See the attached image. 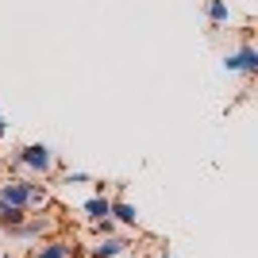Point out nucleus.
I'll return each mask as SVG.
<instances>
[{"mask_svg": "<svg viewBox=\"0 0 258 258\" xmlns=\"http://www.w3.org/2000/svg\"><path fill=\"white\" fill-rule=\"evenodd\" d=\"M54 166H58V158H54V151L46 143H27V147H20L16 158H12V170H27V173H35V177H46Z\"/></svg>", "mask_w": 258, "mask_h": 258, "instance_id": "nucleus-1", "label": "nucleus"}, {"mask_svg": "<svg viewBox=\"0 0 258 258\" xmlns=\"http://www.w3.org/2000/svg\"><path fill=\"white\" fill-rule=\"evenodd\" d=\"M224 70H227V74H243V77L250 81V77L258 74V50H254V43H250V39H243V46H239V50L224 54Z\"/></svg>", "mask_w": 258, "mask_h": 258, "instance_id": "nucleus-2", "label": "nucleus"}, {"mask_svg": "<svg viewBox=\"0 0 258 258\" xmlns=\"http://www.w3.org/2000/svg\"><path fill=\"white\" fill-rule=\"evenodd\" d=\"M54 231V220L50 216H27L16 231H12V239H20V243H31V239H46Z\"/></svg>", "mask_w": 258, "mask_h": 258, "instance_id": "nucleus-3", "label": "nucleus"}, {"mask_svg": "<svg viewBox=\"0 0 258 258\" xmlns=\"http://www.w3.org/2000/svg\"><path fill=\"white\" fill-rule=\"evenodd\" d=\"M27 193H31V181H23V177H8V181L0 185V205L23 208V212H27Z\"/></svg>", "mask_w": 258, "mask_h": 258, "instance_id": "nucleus-4", "label": "nucleus"}, {"mask_svg": "<svg viewBox=\"0 0 258 258\" xmlns=\"http://www.w3.org/2000/svg\"><path fill=\"white\" fill-rule=\"evenodd\" d=\"M127 239L123 235H100L93 247H89V258H127Z\"/></svg>", "mask_w": 258, "mask_h": 258, "instance_id": "nucleus-5", "label": "nucleus"}, {"mask_svg": "<svg viewBox=\"0 0 258 258\" xmlns=\"http://www.w3.org/2000/svg\"><path fill=\"white\" fill-rule=\"evenodd\" d=\"M77 254H81V250H77L74 243H66V239H43L31 258H77Z\"/></svg>", "mask_w": 258, "mask_h": 258, "instance_id": "nucleus-6", "label": "nucleus"}, {"mask_svg": "<svg viewBox=\"0 0 258 258\" xmlns=\"http://www.w3.org/2000/svg\"><path fill=\"white\" fill-rule=\"evenodd\" d=\"M81 212H85L89 224H97V220H108V212H112V197H104V193L89 197L85 205H81Z\"/></svg>", "mask_w": 258, "mask_h": 258, "instance_id": "nucleus-7", "label": "nucleus"}, {"mask_svg": "<svg viewBox=\"0 0 258 258\" xmlns=\"http://www.w3.org/2000/svg\"><path fill=\"white\" fill-rule=\"evenodd\" d=\"M112 220H116V224H123V227H135L139 224V208L135 205H127V201H123V197H112Z\"/></svg>", "mask_w": 258, "mask_h": 258, "instance_id": "nucleus-8", "label": "nucleus"}, {"mask_svg": "<svg viewBox=\"0 0 258 258\" xmlns=\"http://www.w3.org/2000/svg\"><path fill=\"white\" fill-rule=\"evenodd\" d=\"M205 16H208V27H224V23H231V4L227 0H205Z\"/></svg>", "mask_w": 258, "mask_h": 258, "instance_id": "nucleus-9", "label": "nucleus"}, {"mask_svg": "<svg viewBox=\"0 0 258 258\" xmlns=\"http://www.w3.org/2000/svg\"><path fill=\"white\" fill-rule=\"evenodd\" d=\"M46 205H50V193H46V185L31 181V193H27V212H31V208H46Z\"/></svg>", "mask_w": 258, "mask_h": 258, "instance_id": "nucleus-10", "label": "nucleus"}, {"mask_svg": "<svg viewBox=\"0 0 258 258\" xmlns=\"http://www.w3.org/2000/svg\"><path fill=\"white\" fill-rule=\"evenodd\" d=\"M62 181H66V185H89V181H93V177H89L85 170H70V173H66V177H62Z\"/></svg>", "mask_w": 258, "mask_h": 258, "instance_id": "nucleus-11", "label": "nucleus"}, {"mask_svg": "<svg viewBox=\"0 0 258 258\" xmlns=\"http://www.w3.org/2000/svg\"><path fill=\"white\" fill-rule=\"evenodd\" d=\"M4 135H8V119L0 116V139H4Z\"/></svg>", "mask_w": 258, "mask_h": 258, "instance_id": "nucleus-12", "label": "nucleus"}, {"mask_svg": "<svg viewBox=\"0 0 258 258\" xmlns=\"http://www.w3.org/2000/svg\"><path fill=\"white\" fill-rule=\"evenodd\" d=\"M4 258H12V254H4Z\"/></svg>", "mask_w": 258, "mask_h": 258, "instance_id": "nucleus-13", "label": "nucleus"}]
</instances>
